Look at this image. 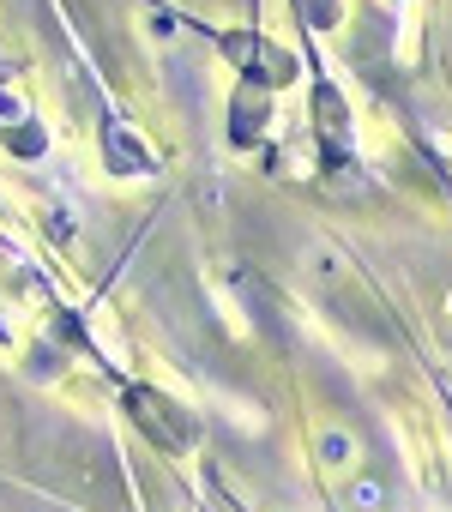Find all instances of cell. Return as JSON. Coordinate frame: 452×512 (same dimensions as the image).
<instances>
[{"label":"cell","mask_w":452,"mask_h":512,"mask_svg":"<svg viewBox=\"0 0 452 512\" xmlns=\"http://www.w3.org/2000/svg\"><path fill=\"white\" fill-rule=\"evenodd\" d=\"M127 416L145 428V440H157L163 452H187L193 440H199V422L175 404V398H163L157 386H127Z\"/></svg>","instance_id":"6da1fadb"},{"label":"cell","mask_w":452,"mask_h":512,"mask_svg":"<svg viewBox=\"0 0 452 512\" xmlns=\"http://www.w3.org/2000/svg\"><path fill=\"white\" fill-rule=\"evenodd\" d=\"M217 43L248 67L254 85H260V79H266V85H290V79H296V61H290L278 43H266V37H217Z\"/></svg>","instance_id":"7a4b0ae2"},{"label":"cell","mask_w":452,"mask_h":512,"mask_svg":"<svg viewBox=\"0 0 452 512\" xmlns=\"http://www.w3.org/2000/svg\"><path fill=\"white\" fill-rule=\"evenodd\" d=\"M266 115H272V97H266V85L242 79V91H236V109H230V145H254V139L266 133Z\"/></svg>","instance_id":"3957f363"},{"label":"cell","mask_w":452,"mask_h":512,"mask_svg":"<svg viewBox=\"0 0 452 512\" xmlns=\"http://www.w3.org/2000/svg\"><path fill=\"white\" fill-rule=\"evenodd\" d=\"M314 115H320V145H326V157L338 163V157H350V133H344V97L332 91V85H320L314 91Z\"/></svg>","instance_id":"277c9868"},{"label":"cell","mask_w":452,"mask_h":512,"mask_svg":"<svg viewBox=\"0 0 452 512\" xmlns=\"http://www.w3.org/2000/svg\"><path fill=\"white\" fill-rule=\"evenodd\" d=\"M302 19L320 25V31H332L338 25V0H302Z\"/></svg>","instance_id":"5b68a950"}]
</instances>
